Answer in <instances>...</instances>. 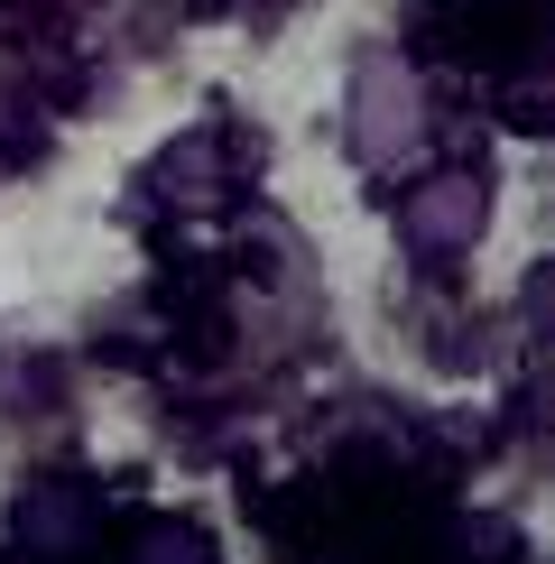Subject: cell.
Masks as SVG:
<instances>
[{"label":"cell","instance_id":"1","mask_svg":"<svg viewBox=\"0 0 555 564\" xmlns=\"http://www.w3.org/2000/svg\"><path fill=\"white\" fill-rule=\"evenodd\" d=\"M407 121H416V93L380 65V75H370V93H361V139H370V149H399Z\"/></svg>","mask_w":555,"mask_h":564},{"label":"cell","instance_id":"2","mask_svg":"<svg viewBox=\"0 0 555 564\" xmlns=\"http://www.w3.org/2000/svg\"><path fill=\"white\" fill-rule=\"evenodd\" d=\"M463 214H481V195H472V185H463V176H454V185H435V195L416 204V223H426L435 241H454V231H463Z\"/></svg>","mask_w":555,"mask_h":564}]
</instances>
